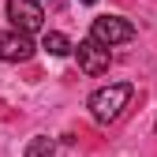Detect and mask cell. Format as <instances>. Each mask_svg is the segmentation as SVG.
<instances>
[{
	"instance_id": "6",
	"label": "cell",
	"mask_w": 157,
	"mask_h": 157,
	"mask_svg": "<svg viewBox=\"0 0 157 157\" xmlns=\"http://www.w3.org/2000/svg\"><path fill=\"white\" fill-rule=\"evenodd\" d=\"M23 157H56V139H49V135H34V139L26 142Z\"/></svg>"
},
{
	"instance_id": "1",
	"label": "cell",
	"mask_w": 157,
	"mask_h": 157,
	"mask_svg": "<svg viewBox=\"0 0 157 157\" xmlns=\"http://www.w3.org/2000/svg\"><path fill=\"white\" fill-rule=\"evenodd\" d=\"M131 97H135L131 82H109V86L90 94V116L97 124H112V120H120V112L127 109Z\"/></svg>"
},
{
	"instance_id": "5",
	"label": "cell",
	"mask_w": 157,
	"mask_h": 157,
	"mask_svg": "<svg viewBox=\"0 0 157 157\" xmlns=\"http://www.w3.org/2000/svg\"><path fill=\"white\" fill-rule=\"evenodd\" d=\"M34 56V41H30V34H23V30H4L0 34V60L4 64H26Z\"/></svg>"
},
{
	"instance_id": "7",
	"label": "cell",
	"mask_w": 157,
	"mask_h": 157,
	"mask_svg": "<svg viewBox=\"0 0 157 157\" xmlns=\"http://www.w3.org/2000/svg\"><path fill=\"white\" fill-rule=\"evenodd\" d=\"M41 49H45L49 56H67V52H71V41H67L64 34H56V30H49V34L41 37Z\"/></svg>"
},
{
	"instance_id": "4",
	"label": "cell",
	"mask_w": 157,
	"mask_h": 157,
	"mask_svg": "<svg viewBox=\"0 0 157 157\" xmlns=\"http://www.w3.org/2000/svg\"><path fill=\"white\" fill-rule=\"evenodd\" d=\"M8 19L15 30L23 34H37L45 26V11H41V0H8Z\"/></svg>"
},
{
	"instance_id": "8",
	"label": "cell",
	"mask_w": 157,
	"mask_h": 157,
	"mask_svg": "<svg viewBox=\"0 0 157 157\" xmlns=\"http://www.w3.org/2000/svg\"><path fill=\"white\" fill-rule=\"evenodd\" d=\"M78 4H97V0H78Z\"/></svg>"
},
{
	"instance_id": "2",
	"label": "cell",
	"mask_w": 157,
	"mask_h": 157,
	"mask_svg": "<svg viewBox=\"0 0 157 157\" xmlns=\"http://www.w3.org/2000/svg\"><path fill=\"white\" fill-rule=\"evenodd\" d=\"M90 37L112 49V45L131 41V37H135V26L127 23V19H120V15H97L94 23H90Z\"/></svg>"
},
{
	"instance_id": "3",
	"label": "cell",
	"mask_w": 157,
	"mask_h": 157,
	"mask_svg": "<svg viewBox=\"0 0 157 157\" xmlns=\"http://www.w3.org/2000/svg\"><path fill=\"white\" fill-rule=\"evenodd\" d=\"M71 52H75L78 67H82L86 75H105V71H109V64H112V52H109V45L94 41V37H86V41L71 45Z\"/></svg>"
}]
</instances>
